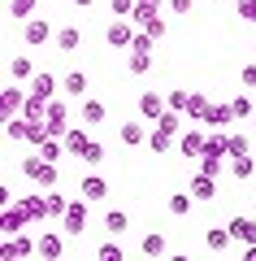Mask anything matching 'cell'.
Wrapping results in <instances>:
<instances>
[{
    "instance_id": "obj_1",
    "label": "cell",
    "mask_w": 256,
    "mask_h": 261,
    "mask_svg": "<svg viewBox=\"0 0 256 261\" xmlns=\"http://www.w3.org/2000/svg\"><path fill=\"white\" fill-rule=\"evenodd\" d=\"M22 174H26L31 183H39V187H52V183H56V161H48V157H26V161H22Z\"/></svg>"
},
{
    "instance_id": "obj_2",
    "label": "cell",
    "mask_w": 256,
    "mask_h": 261,
    "mask_svg": "<svg viewBox=\"0 0 256 261\" xmlns=\"http://www.w3.org/2000/svg\"><path fill=\"white\" fill-rule=\"evenodd\" d=\"M0 226H5V235H18L31 226V214L22 200H9V205H0Z\"/></svg>"
},
{
    "instance_id": "obj_3",
    "label": "cell",
    "mask_w": 256,
    "mask_h": 261,
    "mask_svg": "<svg viewBox=\"0 0 256 261\" xmlns=\"http://www.w3.org/2000/svg\"><path fill=\"white\" fill-rule=\"evenodd\" d=\"M48 39H56L48 18H26V22H22V44H26V48H44Z\"/></svg>"
},
{
    "instance_id": "obj_4",
    "label": "cell",
    "mask_w": 256,
    "mask_h": 261,
    "mask_svg": "<svg viewBox=\"0 0 256 261\" xmlns=\"http://www.w3.org/2000/svg\"><path fill=\"white\" fill-rule=\"evenodd\" d=\"M87 205H92L87 196L70 200V209H65V218H61V226H65L70 235H82V231H87Z\"/></svg>"
},
{
    "instance_id": "obj_5",
    "label": "cell",
    "mask_w": 256,
    "mask_h": 261,
    "mask_svg": "<svg viewBox=\"0 0 256 261\" xmlns=\"http://www.w3.org/2000/svg\"><path fill=\"white\" fill-rule=\"evenodd\" d=\"M31 252H35V240H26L22 231L0 244V261H18V257H31Z\"/></svg>"
},
{
    "instance_id": "obj_6",
    "label": "cell",
    "mask_w": 256,
    "mask_h": 261,
    "mask_svg": "<svg viewBox=\"0 0 256 261\" xmlns=\"http://www.w3.org/2000/svg\"><path fill=\"white\" fill-rule=\"evenodd\" d=\"M22 105H26V92H22V87H5V92H0V122H5V118H18Z\"/></svg>"
},
{
    "instance_id": "obj_7",
    "label": "cell",
    "mask_w": 256,
    "mask_h": 261,
    "mask_svg": "<svg viewBox=\"0 0 256 261\" xmlns=\"http://www.w3.org/2000/svg\"><path fill=\"white\" fill-rule=\"evenodd\" d=\"M104 39H109L113 48H130V44H135V31H130V22H126V18H113V22H109V31H104Z\"/></svg>"
},
{
    "instance_id": "obj_8",
    "label": "cell",
    "mask_w": 256,
    "mask_h": 261,
    "mask_svg": "<svg viewBox=\"0 0 256 261\" xmlns=\"http://www.w3.org/2000/svg\"><path fill=\"white\" fill-rule=\"evenodd\" d=\"M35 252H39L44 261H56V257L65 252V240H61V235H52V231H48V235H39V240H35Z\"/></svg>"
},
{
    "instance_id": "obj_9",
    "label": "cell",
    "mask_w": 256,
    "mask_h": 261,
    "mask_svg": "<svg viewBox=\"0 0 256 261\" xmlns=\"http://www.w3.org/2000/svg\"><path fill=\"white\" fill-rule=\"evenodd\" d=\"M78 196H87V200H104V196H109V178L87 174V178L78 183Z\"/></svg>"
},
{
    "instance_id": "obj_10",
    "label": "cell",
    "mask_w": 256,
    "mask_h": 261,
    "mask_svg": "<svg viewBox=\"0 0 256 261\" xmlns=\"http://www.w3.org/2000/svg\"><path fill=\"white\" fill-rule=\"evenodd\" d=\"M165 109H169V100H161L156 92H144V96H139V113H144L148 122H156V118H161Z\"/></svg>"
},
{
    "instance_id": "obj_11",
    "label": "cell",
    "mask_w": 256,
    "mask_h": 261,
    "mask_svg": "<svg viewBox=\"0 0 256 261\" xmlns=\"http://www.w3.org/2000/svg\"><path fill=\"white\" fill-rule=\"evenodd\" d=\"M22 118H31V122H44V118H48V96H39V92H26Z\"/></svg>"
},
{
    "instance_id": "obj_12",
    "label": "cell",
    "mask_w": 256,
    "mask_h": 261,
    "mask_svg": "<svg viewBox=\"0 0 256 261\" xmlns=\"http://www.w3.org/2000/svg\"><path fill=\"white\" fill-rule=\"evenodd\" d=\"M230 235H235L239 244H256V222L247 214H239V218H230Z\"/></svg>"
},
{
    "instance_id": "obj_13",
    "label": "cell",
    "mask_w": 256,
    "mask_h": 261,
    "mask_svg": "<svg viewBox=\"0 0 256 261\" xmlns=\"http://www.w3.org/2000/svg\"><path fill=\"white\" fill-rule=\"evenodd\" d=\"M122 144H126V148H139V144L148 140V122H122Z\"/></svg>"
},
{
    "instance_id": "obj_14",
    "label": "cell",
    "mask_w": 256,
    "mask_h": 261,
    "mask_svg": "<svg viewBox=\"0 0 256 261\" xmlns=\"http://www.w3.org/2000/svg\"><path fill=\"white\" fill-rule=\"evenodd\" d=\"M204 144H209V135H200V130H187L183 140H178V152H183V157H204Z\"/></svg>"
},
{
    "instance_id": "obj_15",
    "label": "cell",
    "mask_w": 256,
    "mask_h": 261,
    "mask_svg": "<svg viewBox=\"0 0 256 261\" xmlns=\"http://www.w3.org/2000/svg\"><path fill=\"white\" fill-rule=\"evenodd\" d=\"M191 196H195V200H213V196H217V178L200 170V174L191 178Z\"/></svg>"
},
{
    "instance_id": "obj_16",
    "label": "cell",
    "mask_w": 256,
    "mask_h": 261,
    "mask_svg": "<svg viewBox=\"0 0 256 261\" xmlns=\"http://www.w3.org/2000/svg\"><path fill=\"white\" fill-rule=\"evenodd\" d=\"M9 79L13 83H31V79H35V61H31V57H13L9 61Z\"/></svg>"
},
{
    "instance_id": "obj_17",
    "label": "cell",
    "mask_w": 256,
    "mask_h": 261,
    "mask_svg": "<svg viewBox=\"0 0 256 261\" xmlns=\"http://www.w3.org/2000/svg\"><path fill=\"white\" fill-rule=\"evenodd\" d=\"M22 205H26L31 222H44V218H48V196H39V192H26V196H22Z\"/></svg>"
},
{
    "instance_id": "obj_18",
    "label": "cell",
    "mask_w": 256,
    "mask_h": 261,
    "mask_svg": "<svg viewBox=\"0 0 256 261\" xmlns=\"http://www.w3.org/2000/svg\"><path fill=\"white\" fill-rule=\"evenodd\" d=\"M52 44H56V53H74V48L82 44V31H78V27H61Z\"/></svg>"
},
{
    "instance_id": "obj_19",
    "label": "cell",
    "mask_w": 256,
    "mask_h": 261,
    "mask_svg": "<svg viewBox=\"0 0 256 261\" xmlns=\"http://www.w3.org/2000/svg\"><path fill=\"white\" fill-rule=\"evenodd\" d=\"M204 244H209L213 252H221V248L235 244V235H230V226H209V231H204Z\"/></svg>"
},
{
    "instance_id": "obj_20",
    "label": "cell",
    "mask_w": 256,
    "mask_h": 261,
    "mask_svg": "<svg viewBox=\"0 0 256 261\" xmlns=\"http://www.w3.org/2000/svg\"><path fill=\"white\" fill-rule=\"evenodd\" d=\"M148 148H152L156 157H165V152L174 148V135H169V130H165V126H156V130H148Z\"/></svg>"
},
{
    "instance_id": "obj_21",
    "label": "cell",
    "mask_w": 256,
    "mask_h": 261,
    "mask_svg": "<svg viewBox=\"0 0 256 261\" xmlns=\"http://www.w3.org/2000/svg\"><path fill=\"white\" fill-rule=\"evenodd\" d=\"M126 70H130V74H148V70H152V48H130Z\"/></svg>"
},
{
    "instance_id": "obj_22",
    "label": "cell",
    "mask_w": 256,
    "mask_h": 261,
    "mask_svg": "<svg viewBox=\"0 0 256 261\" xmlns=\"http://www.w3.org/2000/svg\"><path fill=\"white\" fill-rule=\"evenodd\" d=\"M87 144H92V140H87V130H82V126H70V130H65V152L82 157V152H87Z\"/></svg>"
},
{
    "instance_id": "obj_23",
    "label": "cell",
    "mask_w": 256,
    "mask_h": 261,
    "mask_svg": "<svg viewBox=\"0 0 256 261\" xmlns=\"http://www.w3.org/2000/svg\"><path fill=\"white\" fill-rule=\"evenodd\" d=\"M209 109H213V105H209V96H204V92H191V96H187V118L204 122V118H209Z\"/></svg>"
},
{
    "instance_id": "obj_24",
    "label": "cell",
    "mask_w": 256,
    "mask_h": 261,
    "mask_svg": "<svg viewBox=\"0 0 256 261\" xmlns=\"http://www.w3.org/2000/svg\"><path fill=\"white\" fill-rule=\"evenodd\" d=\"M204 122H209L213 130H221V126H230V122H239V118H235V109H230V105H213Z\"/></svg>"
},
{
    "instance_id": "obj_25",
    "label": "cell",
    "mask_w": 256,
    "mask_h": 261,
    "mask_svg": "<svg viewBox=\"0 0 256 261\" xmlns=\"http://www.w3.org/2000/svg\"><path fill=\"white\" fill-rule=\"evenodd\" d=\"M104 118H109V109H104L100 100H87V105H82V122H87V126H100Z\"/></svg>"
},
{
    "instance_id": "obj_26",
    "label": "cell",
    "mask_w": 256,
    "mask_h": 261,
    "mask_svg": "<svg viewBox=\"0 0 256 261\" xmlns=\"http://www.w3.org/2000/svg\"><path fill=\"white\" fill-rule=\"evenodd\" d=\"M191 200H195L191 192H174V196H169V214H174V218H187V214H191Z\"/></svg>"
},
{
    "instance_id": "obj_27",
    "label": "cell",
    "mask_w": 256,
    "mask_h": 261,
    "mask_svg": "<svg viewBox=\"0 0 256 261\" xmlns=\"http://www.w3.org/2000/svg\"><path fill=\"white\" fill-rule=\"evenodd\" d=\"M31 92H39V96H48V100H52V92H56V79L48 74V70H39V74L31 79Z\"/></svg>"
},
{
    "instance_id": "obj_28",
    "label": "cell",
    "mask_w": 256,
    "mask_h": 261,
    "mask_svg": "<svg viewBox=\"0 0 256 261\" xmlns=\"http://www.w3.org/2000/svg\"><path fill=\"white\" fill-rule=\"evenodd\" d=\"M230 109H235L239 122H243V118H256V96H235V100H230Z\"/></svg>"
},
{
    "instance_id": "obj_29",
    "label": "cell",
    "mask_w": 256,
    "mask_h": 261,
    "mask_svg": "<svg viewBox=\"0 0 256 261\" xmlns=\"http://www.w3.org/2000/svg\"><path fill=\"white\" fill-rule=\"evenodd\" d=\"M61 87H65V96H82V92H87V74H78V70H70V74L61 79Z\"/></svg>"
},
{
    "instance_id": "obj_30",
    "label": "cell",
    "mask_w": 256,
    "mask_h": 261,
    "mask_svg": "<svg viewBox=\"0 0 256 261\" xmlns=\"http://www.w3.org/2000/svg\"><path fill=\"white\" fill-rule=\"evenodd\" d=\"M126 226H130V218L122 214V209H109V214H104V231H109V235H122Z\"/></svg>"
},
{
    "instance_id": "obj_31",
    "label": "cell",
    "mask_w": 256,
    "mask_h": 261,
    "mask_svg": "<svg viewBox=\"0 0 256 261\" xmlns=\"http://www.w3.org/2000/svg\"><path fill=\"white\" fill-rule=\"evenodd\" d=\"M35 9H39V0H9V18H35Z\"/></svg>"
},
{
    "instance_id": "obj_32",
    "label": "cell",
    "mask_w": 256,
    "mask_h": 261,
    "mask_svg": "<svg viewBox=\"0 0 256 261\" xmlns=\"http://www.w3.org/2000/svg\"><path fill=\"white\" fill-rule=\"evenodd\" d=\"M230 174H235V178H252V174H256L252 152H247V157H235V161H230Z\"/></svg>"
},
{
    "instance_id": "obj_33",
    "label": "cell",
    "mask_w": 256,
    "mask_h": 261,
    "mask_svg": "<svg viewBox=\"0 0 256 261\" xmlns=\"http://www.w3.org/2000/svg\"><path fill=\"white\" fill-rule=\"evenodd\" d=\"M65 209H70V200L61 192H48V218H65Z\"/></svg>"
},
{
    "instance_id": "obj_34",
    "label": "cell",
    "mask_w": 256,
    "mask_h": 261,
    "mask_svg": "<svg viewBox=\"0 0 256 261\" xmlns=\"http://www.w3.org/2000/svg\"><path fill=\"white\" fill-rule=\"evenodd\" d=\"M61 144H65V140H56V135H48V140L39 144V157H48V161H61Z\"/></svg>"
},
{
    "instance_id": "obj_35",
    "label": "cell",
    "mask_w": 256,
    "mask_h": 261,
    "mask_svg": "<svg viewBox=\"0 0 256 261\" xmlns=\"http://www.w3.org/2000/svg\"><path fill=\"white\" fill-rule=\"evenodd\" d=\"M200 170H204V174H213V178H217L221 170H226V157H213V152H204V157H200Z\"/></svg>"
},
{
    "instance_id": "obj_36",
    "label": "cell",
    "mask_w": 256,
    "mask_h": 261,
    "mask_svg": "<svg viewBox=\"0 0 256 261\" xmlns=\"http://www.w3.org/2000/svg\"><path fill=\"white\" fill-rule=\"evenodd\" d=\"M144 252H148V257H165V235H144Z\"/></svg>"
},
{
    "instance_id": "obj_37",
    "label": "cell",
    "mask_w": 256,
    "mask_h": 261,
    "mask_svg": "<svg viewBox=\"0 0 256 261\" xmlns=\"http://www.w3.org/2000/svg\"><path fill=\"white\" fill-rule=\"evenodd\" d=\"M109 9H113V18H135V9H139V0H113Z\"/></svg>"
},
{
    "instance_id": "obj_38",
    "label": "cell",
    "mask_w": 256,
    "mask_h": 261,
    "mask_svg": "<svg viewBox=\"0 0 256 261\" xmlns=\"http://www.w3.org/2000/svg\"><path fill=\"white\" fill-rule=\"evenodd\" d=\"M148 13H161V0H139V9H135V22H139V27L148 22Z\"/></svg>"
},
{
    "instance_id": "obj_39",
    "label": "cell",
    "mask_w": 256,
    "mask_h": 261,
    "mask_svg": "<svg viewBox=\"0 0 256 261\" xmlns=\"http://www.w3.org/2000/svg\"><path fill=\"white\" fill-rule=\"evenodd\" d=\"M144 31H148V35H152V39H161V35H165V18H161V13H148Z\"/></svg>"
},
{
    "instance_id": "obj_40",
    "label": "cell",
    "mask_w": 256,
    "mask_h": 261,
    "mask_svg": "<svg viewBox=\"0 0 256 261\" xmlns=\"http://www.w3.org/2000/svg\"><path fill=\"white\" fill-rule=\"evenodd\" d=\"M82 161H87V166H100V161H104V144H87V152H82Z\"/></svg>"
},
{
    "instance_id": "obj_41",
    "label": "cell",
    "mask_w": 256,
    "mask_h": 261,
    "mask_svg": "<svg viewBox=\"0 0 256 261\" xmlns=\"http://www.w3.org/2000/svg\"><path fill=\"white\" fill-rule=\"evenodd\" d=\"M156 126H165L169 135H178V109H165L161 118H156Z\"/></svg>"
},
{
    "instance_id": "obj_42",
    "label": "cell",
    "mask_w": 256,
    "mask_h": 261,
    "mask_svg": "<svg viewBox=\"0 0 256 261\" xmlns=\"http://www.w3.org/2000/svg\"><path fill=\"white\" fill-rule=\"evenodd\" d=\"M187 96H191V92H183V87H174V92L165 96V100H169V109H178V113H187Z\"/></svg>"
},
{
    "instance_id": "obj_43",
    "label": "cell",
    "mask_w": 256,
    "mask_h": 261,
    "mask_svg": "<svg viewBox=\"0 0 256 261\" xmlns=\"http://www.w3.org/2000/svg\"><path fill=\"white\" fill-rule=\"evenodd\" d=\"M230 140V157H247V135H226Z\"/></svg>"
},
{
    "instance_id": "obj_44",
    "label": "cell",
    "mask_w": 256,
    "mask_h": 261,
    "mask_svg": "<svg viewBox=\"0 0 256 261\" xmlns=\"http://www.w3.org/2000/svg\"><path fill=\"white\" fill-rule=\"evenodd\" d=\"M65 118H70L65 105H61V100H48V122H65ZM65 126H70V122H65Z\"/></svg>"
},
{
    "instance_id": "obj_45",
    "label": "cell",
    "mask_w": 256,
    "mask_h": 261,
    "mask_svg": "<svg viewBox=\"0 0 256 261\" xmlns=\"http://www.w3.org/2000/svg\"><path fill=\"white\" fill-rule=\"evenodd\" d=\"M96 257H100V261H122V248H118V244H109V240H104Z\"/></svg>"
},
{
    "instance_id": "obj_46",
    "label": "cell",
    "mask_w": 256,
    "mask_h": 261,
    "mask_svg": "<svg viewBox=\"0 0 256 261\" xmlns=\"http://www.w3.org/2000/svg\"><path fill=\"white\" fill-rule=\"evenodd\" d=\"M169 9H174L178 18H187V13H191V0H169Z\"/></svg>"
},
{
    "instance_id": "obj_47",
    "label": "cell",
    "mask_w": 256,
    "mask_h": 261,
    "mask_svg": "<svg viewBox=\"0 0 256 261\" xmlns=\"http://www.w3.org/2000/svg\"><path fill=\"white\" fill-rule=\"evenodd\" d=\"M239 79H243V87H256V65H243V74H239Z\"/></svg>"
},
{
    "instance_id": "obj_48",
    "label": "cell",
    "mask_w": 256,
    "mask_h": 261,
    "mask_svg": "<svg viewBox=\"0 0 256 261\" xmlns=\"http://www.w3.org/2000/svg\"><path fill=\"white\" fill-rule=\"evenodd\" d=\"M243 248H247V261H256V244H243Z\"/></svg>"
},
{
    "instance_id": "obj_49",
    "label": "cell",
    "mask_w": 256,
    "mask_h": 261,
    "mask_svg": "<svg viewBox=\"0 0 256 261\" xmlns=\"http://www.w3.org/2000/svg\"><path fill=\"white\" fill-rule=\"evenodd\" d=\"M74 5H78V9H87V5H92V0H74Z\"/></svg>"
},
{
    "instance_id": "obj_50",
    "label": "cell",
    "mask_w": 256,
    "mask_h": 261,
    "mask_svg": "<svg viewBox=\"0 0 256 261\" xmlns=\"http://www.w3.org/2000/svg\"><path fill=\"white\" fill-rule=\"evenodd\" d=\"M247 22H252V27H256V9H252V13H247Z\"/></svg>"
},
{
    "instance_id": "obj_51",
    "label": "cell",
    "mask_w": 256,
    "mask_h": 261,
    "mask_svg": "<svg viewBox=\"0 0 256 261\" xmlns=\"http://www.w3.org/2000/svg\"><path fill=\"white\" fill-rule=\"evenodd\" d=\"M252 130H256V118H252Z\"/></svg>"
},
{
    "instance_id": "obj_52",
    "label": "cell",
    "mask_w": 256,
    "mask_h": 261,
    "mask_svg": "<svg viewBox=\"0 0 256 261\" xmlns=\"http://www.w3.org/2000/svg\"><path fill=\"white\" fill-rule=\"evenodd\" d=\"M252 57H256V48H252Z\"/></svg>"
},
{
    "instance_id": "obj_53",
    "label": "cell",
    "mask_w": 256,
    "mask_h": 261,
    "mask_svg": "<svg viewBox=\"0 0 256 261\" xmlns=\"http://www.w3.org/2000/svg\"><path fill=\"white\" fill-rule=\"evenodd\" d=\"M252 96H256V87H252Z\"/></svg>"
}]
</instances>
